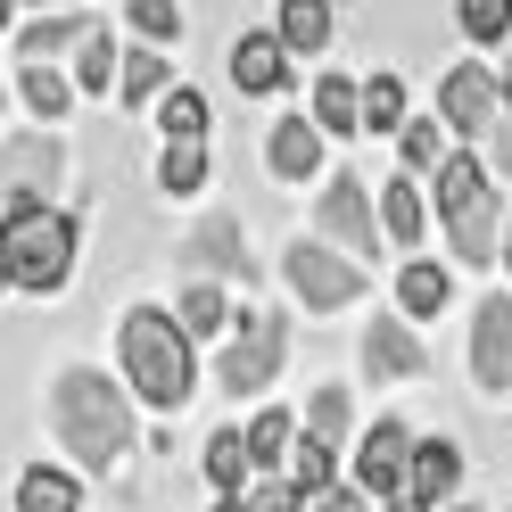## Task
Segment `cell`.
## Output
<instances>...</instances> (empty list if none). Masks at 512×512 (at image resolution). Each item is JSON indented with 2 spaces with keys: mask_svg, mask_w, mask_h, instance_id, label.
Listing matches in <instances>:
<instances>
[{
  "mask_svg": "<svg viewBox=\"0 0 512 512\" xmlns=\"http://www.w3.org/2000/svg\"><path fill=\"white\" fill-rule=\"evenodd\" d=\"M281 42L290 50H323L331 42V9L323 0H281Z\"/></svg>",
  "mask_w": 512,
  "mask_h": 512,
  "instance_id": "cell-24",
  "label": "cell"
},
{
  "mask_svg": "<svg viewBox=\"0 0 512 512\" xmlns=\"http://www.w3.org/2000/svg\"><path fill=\"white\" fill-rule=\"evenodd\" d=\"M471 380H479V389H504V380H512V298H479V323H471Z\"/></svg>",
  "mask_w": 512,
  "mask_h": 512,
  "instance_id": "cell-10",
  "label": "cell"
},
{
  "mask_svg": "<svg viewBox=\"0 0 512 512\" xmlns=\"http://www.w3.org/2000/svg\"><path fill=\"white\" fill-rule=\"evenodd\" d=\"M0 290H17V281H9V248H0Z\"/></svg>",
  "mask_w": 512,
  "mask_h": 512,
  "instance_id": "cell-41",
  "label": "cell"
},
{
  "mask_svg": "<svg viewBox=\"0 0 512 512\" xmlns=\"http://www.w3.org/2000/svg\"><path fill=\"white\" fill-rule=\"evenodd\" d=\"M314 124H323V133H356V124H364V91L347 75H323V83H314Z\"/></svg>",
  "mask_w": 512,
  "mask_h": 512,
  "instance_id": "cell-20",
  "label": "cell"
},
{
  "mask_svg": "<svg viewBox=\"0 0 512 512\" xmlns=\"http://www.w3.org/2000/svg\"><path fill=\"white\" fill-rule=\"evenodd\" d=\"M157 124H166V141H199L207 133V100L199 91H166V100H157Z\"/></svg>",
  "mask_w": 512,
  "mask_h": 512,
  "instance_id": "cell-30",
  "label": "cell"
},
{
  "mask_svg": "<svg viewBox=\"0 0 512 512\" xmlns=\"http://www.w3.org/2000/svg\"><path fill=\"white\" fill-rule=\"evenodd\" d=\"M9 17H17V0H0V25H9Z\"/></svg>",
  "mask_w": 512,
  "mask_h": 512,
  "instance_id": "cell-43",
  "label": "cell"
},
{
  "mask_svg": "<svg viewBox=\"0 0 512 512\" xmlns=\"http://www.w3.org/2000/svg\"><path fill=\"white\" fill-rule=\"evenodd\" d=\"M133 25L149 42H166V34H182V9H174V0H133Z\"/></svg>",
  "mask_w": 512,
  "mask_h": 512,
  "instance_id": "cell-35",
  "label": "cell"
},
{
  "mask_svg": "<svg viewBox=\"0 0 512 512\" xmlns=\"http://www.w3.org/2000/svg\"><path fill=\"white\" fill-rule=\"evenodd\" d=\"M413 438L405 422H372L364 430V446H356V496H380V504H397L405 488H413Z\"/></svg>",
  "mask_w": 512,
  "mask_h": 512,
  "instance_id": "cell-6",
  "label": "cell"
},
{
  "mask_svg": "<svg viewBox=\"0 0 512 512\" xmlns=\"http://www.w3.org/2000/svg\"><path fill=\"white\" fill-rule=\"evenodd\" d=\"M290 446H298V422H290V413H256V422H248V455H256V463H290Z\"/></svg>",
  "mask_w": 512,
  "mask_h": 512,
  "instance_id": "cell-28",
  "label": "cell"
},
{
  "mask_svg": "<svg viewBox=\"0 0 512 512\" xmlns=\"http://www.w3.org/2000/svg\"><path fill=\"white\" fill-rule=\"evenodd\" d=\"M75 83H83V91H108V83H124V58H116V42H108V34H91V42L75 50Z\"/></svg>",
  "mask_w": 512,
  "mask_h": 512,
  "instance_id": "cell-29",
  "label": "cell"
},
{
  "mask_svg": "<svg viewBox=\"0 0 512 512\" xmlns=\"http://www.w3.org/2000/svg\"><path fill=\"white\" fill-rule=\"evenodd\" d=\"M34 9H50V0H34Z\"/></svg>",
  "mask_w": 512,
  "mask_h": 512,
  "instance_id": "cell-46",
  "label": "cell"
},
{
  "mask_svg": "<svg viewBox=\"0 0 512 512\" xmlns=\"http://www.w3.org/2000/svg\"><path fill=\"white\" fill-rule=\"evenodd\" d=\"M232 83L240 91H281L290 83V42L281 34H240L232 42Z\"/></svg>",
  "mask_w": 512,
  "mask_h": 512,
  "instance_id": "cell-12",
  "label": "cell"
},
{
  "mask_svg": "<svg viewBox=\"0 0 512 512\" xmlns=\"http://www.w3.org/2000/svg\"><path fill=\"white\" fill-rule=\"evenodd\" d=\"M83 496H75V479L67 471H25L17 479V512H75Z\"/></svg>",
  "mask_w": 512,
  "mask_h": 512,
  "instance_id": "cell-23",
  "label": "cell"
},
{
  "mask_svg": "<svg viewBox=\"0 0 512 512\" xmlns=\"http://www.w3.org/2000/svg\"><path fill=\"white\" fill-rule=\"evenodd\" d=\"M455 488H463V446L455 438H422V446H413V488L405 496L438 504V496H455Z\"/></svg>",
  "mask_w": 512,
  "mask_h": 512,
  "instance_id": "cell-15",
  "label": "cell"
},
{
  "mask_svg": "<svg viewBox=\"0 0 512 512\" xmlns=\"http://www.w3.org/2000/svg\"><path fill=\"white\" fill-rule=\"evenodd\" d=\"M463 9V34L471 42H504L512 34V0H455Z\"/></svg>",
  "mask_w": 512,
  "mask_h": 512,
  "instance_id": "cell-33",
  "label": "cell"
},
{
  "mask_svg": "<svg viewBox=\"0 0 512 512\" xmlns=\"http://www.w3.org/2000/svg\"><path fill=\"white\" fill-rule=\"evenodd\" d=\"M405 166L422 174V166H446V141H438V116H422V124H405Z\"/></svg>",
  "mask_w": 512,
  "mask_h": 512,
  "instance_id": "cell-34",
  "label": "cell"
},
{
  "mask_svg": "<svg viewBox=\"0 0 512 512\" xmlns=\"http://www.w3.org/2000/svg\"><path fill=\"white\" fill-rule=\"evenodd\" d=\"M0 248H9V281H17V290L50 298L58 281L75 273V215H58L42 199H9V232H0Z\"/></svg>",
  "mask_w": 512,
  "mask_h": 512,
  "instance_id": "cell-3",
  "label": "cell"
},
{
  "mask_svg": "<svg viewBox=\"0 0 512 512\" xmlns=\"http://www.w3.org/2000/svg\"><path fill=\"white\" fill-rule=\"evenodd\" d=\"M290 488L314 504V496H331V446L323 438H298L290 446Z\"/></svg>",
  "mask_w": 512,
  "mask_h": 512,
  "instance_id": "cell-25",
  "label": "cell"
},
{
  "mask_svg": "<svg viewBox=\"0 0 512 512\" xmlns=\"http://www.w3.org/2000/svg\"><path fill=\"white\" fill-rule=\"evenodd\" d=\"M116 356H124V380H133V397L157 405V413H182L190 389H199V372H190V331L174 314L157 306H133L116 331Z\"/></svg>",
  "mask_w": 512,
  "mask_h": 512,
  "instance_id": "cell-2",
  "label": "cell"
},
{
  "mask_svg": "<svg viewBox=\"0 0 512 512\" xmlns=\"http://www.w3.org/2000/svg\"><path fill=\"white\" fill-rule=\"evenodd\" d=\"M306 438H323V446L347 438V389H314V405H306Z\"/></svg>",
  "mask_w": 512,
  "mask_h": 512,
  "instance_id": "cell-32",
  "label": "cell"
},
{
  "mask_svg": "<svg viewBox=\"0 0 512 512\" xmlns=\"http://www.w3.org/2000/svg\"><path fill=\"white\" fill-rule=\"evenodd\" d=\"M438 108H446L455 133H496L504 108H512V91H504V75H488V67H455V75L438 83Z\"/></svg>",
  "mask_w": 512,
  "mask_h": 512,
  "instance_id": "cell-8",
  "label": "cell"
},
{
  "mask_svg": "<svg viewBox=\"0 0 512 512\" xmlns=\"http://www.w3.org/2000/svg\"><path fill=\"white\" fill-rule=\"evenodd\" d=\"M199 182H207V149H199V141H166V157H157V190L190 199Z\"/></svg>",
  "mask_w": 512,
  "mask_h": 512,
  "instance_id": "cell-22",
  "label": "cell"
},
{
  "mask_svg": "<svg viewBox=\"0 0 512 512\" xmlns=\"http://www.w3.org/2000/svg\"><path fill=\"white\" fill-rule=\"evenodd\" d=\"M504 265H512V215H504Z\"/></svg>",
  "mask_w": 512,
  "mask_h": 512,
  "instance_id": "cell-42",
  "label": "cell"
},
{
  "mask_svg": "<svg viewBox=\"0 0 512 512\" xmlns=\"http://www.w3.org/2000/svg\"><path fill=\"white\" fill-rule=\"evenodd\" d=\"M438 223H446V240H455L463 265H496L504 207H496L488 174H479V157H446V166H438Z\"/></svg>",
  "mask_w": 512,
  "mask_h": 512,
  "instance_id": "cell-4",
  "label": "cell"
},
{
  "mask_svg": "<svg viewBox=\"0 0 512 512\" xmlns=\"http://www.w3.org/2000/svg\"><path fill=\"white\" fill-rule=\"evenodd\" d=\"M496 166L512 174V108H504V124H496Z\"/></svg>",
  "mask_w": 512,
  "mask_h": 512,
  "instance_id": "cell-38",
  "label": "cell"
},
{
  "mask_svg": "<svg viewBox=\"0 0 512 512\" xmlns=\"http://www.w3.org/2000/svg\"><path fill=\"white\" fill-rule=\"evenodd\" d=\"M380 232H389L397 248H413V240L430 232V207H422V190H413L405 174H397L389 190H380Z\"/></svg>",
  "mask_w": 512,
  "mask_h": 512,
  "instance_id": "cell-18",
  "label": "cell"
},
{
  "mask_svg": "<svg viewBox=\"0 0 512 512\" xmlns=\"http://www.w3.org/2000/svg\"><path fill=\"white\" fill-rule=\"evenodd\" d=\"M174 323H182L190 339H207V331H223V323H232V306H223V290H215V281H190V290H182V306H174Z\"/></svg>",
  "mask_w": 512,
  "mask_h": 512,
  "instance_id": "cell-21",
  "label": "cell"
},
{
  "mask_svg": "<svg viewBox=\"0 0 512 512\" xmlns=\"http://www.w3.org/2000/svg\"><path fill=\"white\" fill-rule=\"evenodd\" d=\"M265 157H273V174H281V182H306L314 166H323V124H306V116H281Z\"/></svg>",
  "mask_w": 512,
  "mask_h": 512,
  "instance_id": "cell-14",
  "label": "cell"
},
{
  "mask_svg": "<svg viewBox=\"0 0 512 512\" xmlns=\"http://www.w3.org/2000/svg\"><path fill=\"white\" fill-rule=\"evenodd\" d=\"M17 91H25V108H34L42 124H58V116L75 108V91H67V83L50 75V58H42V67H25V83H17Z\"/></svg>",
  "mask_w": 512,
  "mask_h": 512,
  "instance_id": "cell-26",
  "label": "cell"
},
{
  "mask_svg": "<svg viewBox=\"0 0 512 512\" xmlns=\"http://www.w3.org/2000/svg\"><path fill=\"white\" fill-rule=\"evenodd\" d=\"M207 479H215V496H248L256 488V455H248L240 430H215L207 438Z\"/></svg>",
  "mask_w": 512,
  "mask_h": 512,
  "instance_id": "cell-17",
  "label": "cell"
},
{
  "mask_svg": "<svg viewBox=\"0 0 512 512\" xmlns=\"http://www.w3.org/2000/svg\"><path fill=\"white\" fill-rule=\"evenodd\" d=\"M50 422H58V438L75 446V463H91V471H116L124 455H133V413H124V389H116L108 372H91V364L58 372Z\"/></svg>",
  "mask_w": 512,
  "mask_h": 512,
  "instance_id": "cell-1",
  "label": "cell"
},
{
  "mask_svg": "<svg viewBox=\"0 0 512 512\" xmlns=\"http://www.w3.org/2000/svg\"><path fill=\"white\" fill-rule=\"evenodd\" d=\"M215 512H256V504H248V496H223V504H215Z\"/></svg>",
  "mask_w": 512,
  "mask_h": 512,
  "instance_id": "cell-40",
  "label": "cell"
},
{
  "mask_svg": "<svg viewBox=\"0 0 512 512\" xmlns=\"http://www.w3.org/2000/svg\"><path fill=\"white\" fill-rule=\"evenodd\" d=\"M314 223H323V232L347 248V256H372L380 240H389V232H380V215H372V199H364V182L356 174H339L331 190H323V207H314Z\"/></svg>",
  "mask_w": 512,
  "mask_h": 512,
  "instance_id": "cell-9",
  "label": "cell"
},
{
  "mask_svg": "<svg viewBox=\"0 0 512 512\" xmlns=\"http://www.w3.org/2000/svg\"><path fill=\"white\" fill-rule=\"evenodd\" d=\"M314 512H372V496H339L331 488V496H314Z\"/></svg>",
  "mask_w": 512,
  "mask_h": 512,
  "instance_id": "cell-37",
  "label": "cell"
},
{
  "mask_svg": "<svg viewBox=\"0 0 512 512\" xmlns=\"http://www.w3.org/2000/svg\"><path fill=\"white\" fill-rule=\"evenodd\" d=\"M364 124H372V133H405V83L397 75H372L364 83Z\"/></svg>",
  "mask_w": 512,
  "mask_h": 512,
  "instance_id": "cell-27",
  "label": "cell"
},
{
  "mask_svg": "<svg viewBox=\"0 0 512 512\" xmlns=\"http://www.w3.org/2000/svg\"><path fill=\"white\" fill-rule=\"evenodd\" d=\"M273 372H281V323L240 314V339L215 356V380H223L232 397H256V389H273Z\"/></svg>",
  "mask_w": 512,
  "mask_h": 512,
  "instance_id": "cell-7",
  "label": "cell"
},
{
  "mask_svg": "<svg viewBox=\"0 0 512 512\" xmlns=\"http://www.w3.org/2000/svg\"><path fill=\"white\" fill-rule=\"evenodd\" d=\"M446 298H455V273H438V265H405L397 273V314H405V323L446 314Z\"/></svg>",
  "mask_w": 512,
  "mask_h": 512,
  "instance_id": "cell-16",
  "label": "cell"
},
{
  "mask_svg": "<svg viewBox=\"0 0 512 512\" xmlns=\"http://www.w3.org/2000/svg\"><path fill=\"white\" fill-rule=\"evenodd\" d=\"M281 273H290V290H298L314 314H339L347 298H364V273H356V256H339V248H323V240H298Z\"/></svg>",
  "mask_w": 512,
  "mask_h": 512,
  "instance_id": "cell-5",
  "label": "cell"
},
{
  "mask_svg": "<svg viewBox=\"0 0 512 512\" xmlns=\"http://www.w3.org/2000/svg\"><path fill=\"white\" fill-rule=\"evenodd\" d=\"M100 25L91 17H34L25 25V67H42V58H58V50H83Z\"/></svg>",
  "mask_w": 512,
  "mask_h": 512,
  "instance_id": "cell-19",
  "label": "cell"
},
{
  "mask_svg": "<svg viewBox=\"0 0 512 512\" xmlns=\"http://www.w3.org/2000/svg\"><path fill=\"white\" fill-rule=\"evenodd\" d=\"M116 91H124L133 108H141V100H166V58H157V50H133V58H124V83H116Z\"/></svg>",
  "mask_w": 512,
  "mask_h": 512,
  "instance_id": "cell-31",
  "label": "cell"
},
{
  "mask_svg": "<svg viewBox=\"0 0 512 512\" xmlns=\"http://www.w3.org/2000/svg\"><path fill=\"white\" fill-rule=\"evenodd\" d=\"M389 512H438V504H422V496H397V504H389Z\"/></svg>",
  "mask_w": 512,
  "mask_h": 512,
  "instance_id": "cell-39",
  "label": "cell"
},
{
  "mask_svg": "<svg viewBox=\"0 0 512 512\" xmlns=\"http://www.w3.org/2000/svg\"><path fill=\"white\" fill-rule=\"evenodd\" d=\"M364 364H372L380 380H422V372H430V356H422V339H413L405 314H372V331H364Z\"/></svg>",
  "mask_w": 512,
  "mask_h": 512,
  "instance_id": "cell-11",
  "label": "cell"
},
{
  "mask_svg": "<svg viewBox=\"0 0 512 512\" xmlns=\"http://www.w3.org/2000/svg\"><path fill=\"white\" fill-rule=\"evenodd\" d=\"M248 504H256V512H306V496L290 488V479H256V488H248Z\"/></svg>",
  "mask_w": 512,
  "mask_h": 512,
  "instance_id": "cell-36",
  "label": "cell"
},
{
  "mask_svg": "<svg viewBox=\"0 0 512 512\" xmlns=\"http://www.w3.org/2000/svg\"><path fill=\"white\" fill-rule=\"evenodd\" d=\"M182 265H190V273H248V240H240V223H232V215L199 223V232L182 240Z\"/></svg>",
  "mask_w": 512,
  "mask_h": 512,
  "instance_id": "cell-13",
  "label": "cell"
},
{
  "mask_svg": "<svg viewBox=\"0 0 512 512\" xmlns=\"http://www.w3.org/2000/svg\"><path fill=\"white\" fill-rule=\"evenodd\" d=\"M455 512H479V504H455Z\"/></svg>",
  "mask_w": 512,
  "mask_h": 512,
  "instance_id": "cell-45",
  "label": "cell"
},
{
  "mask_svg": "<svg viewBox=\"0 0 512 512\" xmlns=\"http://www.w3.org/2000/svg\"><path fill=\"white\" fill-rule=\"evenodd\" d=\"M504 91H512V58H504Z\"/></svg>",
  "mask_w": 512,
  "mask_h": 512,
  "instance_id": "cell-44",
  "label": "cell"
}]
</instances>
